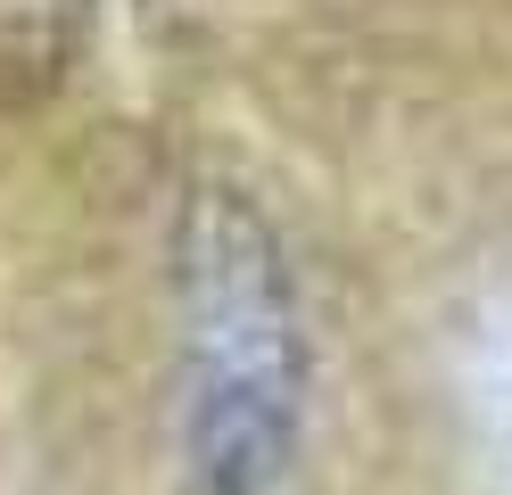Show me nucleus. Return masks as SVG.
Here are the masks:
<instances>
[{
  "instance_id": "1",
  "label": "nucleus",
  "mask_w": 512,
  "mask_h": 495,
  "mask_svg": "<svg viewBox=\"0 0 512 495\" xmlns=\"http://www.w3.org/2000/svg\"><path fill=\"white\" fill-rule=\"evenodd\" d=\"M314 330L273 215L199 182L174 223V495H306Z\"/></svg>"
}]
</instances>
